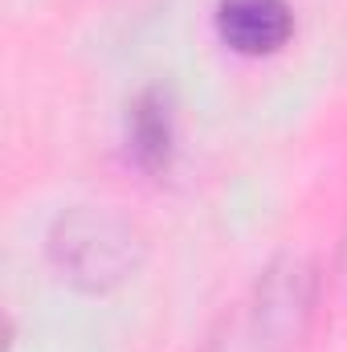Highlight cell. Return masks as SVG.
Returning <instances> with one entry per match:
<instances>
[{"instance_id": "6da1fadb", "label": "cell", "mask_w": 347, "mask_h": 352, "mask_svg": "<svg viewBox=\"0 0 347 352\" xmlns=\"http://www.w3.org/2000/svg\"><path fill=\"white\" fill-rule=\"evenodd\" d=\"M139 234L131 221L106 213V209H74L53 226L49 254L62 270V278L86 287V291H106L123 283L135 263H139Z\"/></svg>"}, {"instance_id": "7a4b0ae2", "label": "cell", "mask_w": 347, "mask_h": 352, "mask_svg": "<svg viewBox=\"0 0 347 352\" xmlns=\"http://www.w3.org/2000/svg\"><path fill=\"white\" fill-rule=\"evenodd\" d=\"M217 33L233 54L261 58V54H278L290 41L294 16H290L286 0H221Z\"/></svg>"}, {"instance_id": "3957f363", "label": "cell", "mask_w": 347, "mask_h": 352, "mask_svg": "<svg viewBox=\"0 0 347 352\" xmlns=\"http://www.w3.org/2000/svg\"><path fill=\"white\" fill-rule=\"evenodd\" d=\"M131 156L143 168H164L172 156V102L164 90H147L131 111Z\"/></svg>"}]
</instances>
